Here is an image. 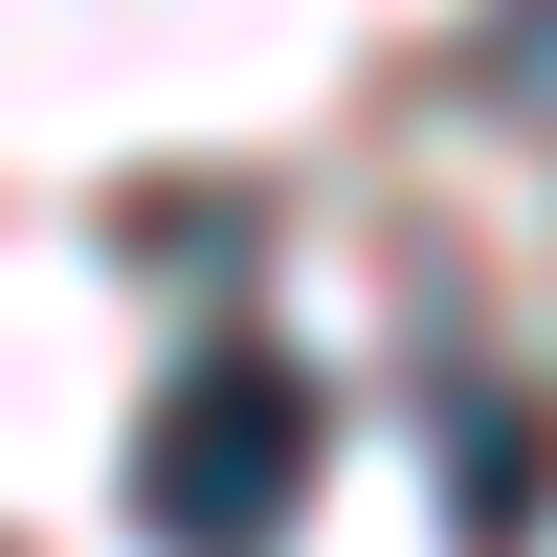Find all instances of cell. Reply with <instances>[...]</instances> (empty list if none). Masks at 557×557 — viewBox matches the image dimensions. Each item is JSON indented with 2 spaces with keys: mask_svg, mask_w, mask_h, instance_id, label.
Here are the masks:
<instances>
[{
  "mask_svg": "<svg viewBox=\"0 0 557 557\" xmlns=\"http://www.w3.org/2000/svg\"><path fill=\"white\" fill-rule=\"evenodd\" d=\"M312 469H335V380L268 357V335H201L134 401V513H157V557H268L312 513Z\"/></svg>",
  "mask_w": 557,
  "mask_h": 557,
  "instance_id": "1",
  "label": "cell"
},
{
  "mask_svg": "<svg viewBox=\"0 0 557 557\" xmlns=\"http://www.w3.org/2000/svg\"><path fill=\"white\" fill-rule=\"evenodd\" d=\"M446 513H469V557H513L557 513V424H535V380H446Z\"/></svg>",
  "mask_w": 557,
  "mask_h": 557,
  "instance_id": "2",
  "label": "cell"
},
{
  "mask_svg": "<svg viewBox=\"0 0 557 557\" xmlns=\"http://www.w3.org/2000/svg\"><path fill=\"white\" fill-rule=\"evenodd\" d=\"M491 89H513V112H557V0H513V23H491Z\"/></svg>",
  "mask_w": 557,
  "mask_h": 557,
  "instance_id": "3",
  "label": "cell"
}]
</instances>
